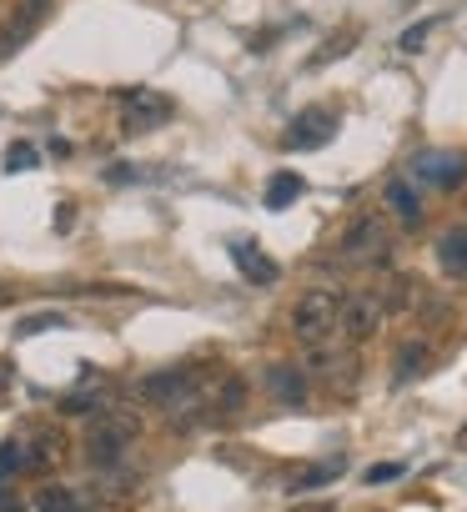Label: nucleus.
<instances>
[{
  "label": "nucleus",
  "mask_w": 467,
  "mask_h": 512,
  "mask_svg": "<svg viewBox=\"0 0 467 512\" xmlns=\"http://www.w3.org/2000/svg\"><path fill=\"white\" fill-rule=\"evenodd\" d=\"M141 437V417L131 412V407H101V412H91V422H86V462L96 467V472H111L126 452H131V442Z\"/></svg>",
  "instance_id": "f257e3e1"
},
{
  "label": "nucleus",
  "mask_w": 467,
  "mask_h": 512,
  "mask_svg": "<svg viewBox=\"0 0 467 512\" xmlns=\"http://www.w3.org/2000/svg\"><path fill=\"white\" fill-rule=\"evenodd\" d=\"M337 317H342V292L312 287V292H302L297 307H292V337H297L302 347H322V342H332Z\"/></svg>",
  "instance_id": "f03ea898"
},
{
  "label": "nucleus",
  "mask_w": 467,
  "mask_h": 512,
  "mask_svg": "<svg viewBox=\"0 0 467 512\" xmlns=\"http://www.w3.org/2000/svg\"><path fill=\"white\" fill-rule=\"evenodd\" d=\"M407 181L427 186V191H457L467 181V156L447 151V146H427V151H417L407 161Z\"/></svg>",
  "instance_id": "7ed1b4c3"
},
{
  "label": "nucleus",
  "mask_w": 467,
  "mask_h": 512,
  "mask_svg": "<svg viewBox=\"0 0 467 512\" xmlns=\"http://www.w3.org/2000/svg\"><path fill=\"white\" fill-rule=\"evenodd\" d=\"M387 251H392V231H387L382 216H357L342 231V246H337V256L352 267H377V262H387Z\"/></svg>",
  "instance_id": "20e7f679"
},
{
  "label": "nucleus",
  "mask_w": 467,
  "mask_h": 512,
  "mask_svg": "<svg viewBox=\"0 0 467 512\" xmlns=\"http://www.w3.org/2000/svg\"><path fill=\"white\" fill-rule=\"evenodd\" d=\"M46 16H51V0H16V6L0 16V61L21 56L36 41V31L46 26Z\"/></svg>",
  "instance_id": "39448f33"
},
{
  "label": "nucleus",
  "mask_w": 467,
  "mask_h": 512,
  "mask_svg": "<svg viewBox=\"0 0 467 512\" xmlns=\"http://www.w3.org/2000/svg\"><path fill=\"white\" fill-rule=\"evenodd\" d=\"M382 317H387V307H382V297H377V292H352V297H342L337 332L357 347V342H372V337L382 332Z\"/></svg>",
  "instance_id": "423d86ee"
},
{
  "label": "nucleus",
  "mask_w": 467,
  "mask_h": 512,
  "mask_svg": "<svg viewBox=\"0 0 467 512\" xmlns=\"http://www.w3.org/2000/svg\"><path fill=\"white\" fill-rule=\"evenodd\" d=\"M171 96H161V91H126L121 96V131L126 136H146V131H156L161 121H171Z\"/></svg>",
  "instance_id": "0eeeda50"
},
{
  "label": "nucleus",
  "mask_w": 467,
  "mask_h": 512,
  "mask_svg": "<svg viewBox=\"0 0 467 512\" xmlns=\"http://www.w3.org/2000/svg\"><path fill=\"white\" fill-rule=\"evenodd\" d=\"M332 136H337V111L307 106V111H297L292 126L282 131V146H287V151H317V146H327Z\"/></svg>",
  "instance_id": "6e6552de"
},
{
  "label": "nucleus",
  "mask_w": 467,
  "mask_h": 512,
  "mask_svg": "<svg viewBox=\"0 0 467 512\" xmlns=\"http://www.w3.org/2000/svg\"><path fill=\"white\" fill-rule=\"evenodd\" d=\"M231 262H237V272L252 282V287H277V262L257 246V241H231Z\"/></svg>",
  "instance_id": "1a4fd4ad"
},
{
  "label": "nucleus",
  "mask_w": 467,
  "mask_h": 512,
  "mask_svg": "<svg viewBox=\"0 0 467 512\" xmlns=\"http://www.w3.org/2000/svg\"><path fill=\"white\" fill-rule=\"evenodd\" d=\"M267 392H272L282 407H302V402H307V392H312V382H307V372H302V367L277 362V367H267Z\"/></svg>",
  "instance_id": "9d476101"
},
{
  "label": "nucleus",
  "mask_w": 467,
  "mask_h": 512,
  "mask_svg": "<svg viewBox=\"0 0 467 512\" xmlns=\"http://www.w3.org/2000/svg\"><path fill=\"white\" fill-rule=\"evenodd\" d=\"M21 447H26V467H56V462H66V432H56V427H36L31 442H21Z\"/></svg>",
  "instance_id": "9b49d317"
},
{
  "label": "nucleus",
  "mask_w": 467,
  "mask_h": 512,
  "mask_svg": "<svg viewBox=\"0 0 467 512\" xmlns=\"http://www.w3.org/2000/svg\"><path fill=\"white\" fill-rule=\"evenodd\" d=\"M387 206H392V216L412 231V226H422V201H417V186L407 181V176H392L387 181Z\"/></svg>",
  "instance_id": "f8f14e48"
},
{
  "label": "nucleus",
  "mask_w": 467,
  "mask_h": 512,
  "mask_svg": "<svg viewBox=\"0 0 467 512\" xmlns=\"http://www.w3.org/2000/svg\"><path fill=\"white\" fill-rule=\"evenodd\" d=\"M437 262H442V272H447V277L467 282V226L442 231V241H437Z\"/></svg>",
  "instance_id": "ddd939ff"
},
{
  "label": "nucleus",
  "mask_w": 467,
  "mask_h": 512,
  "mask_svg": "<svg viewBox=\"0 0 467 512\" xmlns=\"http://www.w3.org/2000/svg\"><path fill=\"white\" fill-rule=\"evenodd\" d=\"M427 362H432V352H427V342H402V347H397V357H392V382H397V387H407V382H417Z\"/></svg>",
  "instance_id": "4468645a"
},
{
  "label": "nucleus",
  "mask_w": 467,
  "mask_h": 512,
  "mask_svg": "<svg viewBox=\"0 0 467 512\" xmlns=\"http://www.w3.org/2000/svg\"><path fill=\"white\" fill-rule=\"evenodd\" d=\"M307 191V181L297 176V171H277L272 181H267V191H262V201H267V211H287L297 196Z\"/></svg>",
  "instance_id": "2eb2a0df"
},
{
  "label": "nucleus",
  "mask_w": 467,
  "mask_h": 512,
  "mask_svg": "<svg viewBox=\"0 0 467 512\" xmlns=\"http://www.w3.org/2000/svg\"><path fill=\"white\" fill-rule=\"evenodd\" d=\"M342 472H347V462H342V457L312 462V467H302V472L292 477V492H312V487H327V482H337Z\"/></svg>",
  "instance_id": "dca6fc26"
},
{
  "label": "nucleus",
  "mask_w": 467,
  "mask_h": 512,
  "mask_svg": "<svg viewBox=\"0 0 467 512\" xmlns=\"http://www.w3.org/2000/svg\"><path fill=\"white\" fill-rule=\"evenodd\" d=\"M31 507H36V512H86V507H81V497H76L71 487H56V482H51V487H41V492L31 497Z\"/></svg>",
  "instance_id": "f3484780"
},
{
  "label": "nucleus",
  "mask_w": 467,
  "mask_h": 512,
  "mask_svg": "<svg viewBox=\"0 0 467 512\" xmlns=\"http://www.w3.org/2000/svg\"><path fill=\"white\" fill-rule=\"evenodd\" d=\"M41 161V151L31 146V141H16L11 151H6V176H16V171H26V166H36Z\"/></svg>",
  "instance_id": "a211bd4d"
},
{
  "label": "nucleus",
  "mask_w": 467,
  "mask_h": 512,
  "mask_svg": "<svg viewBox=\"0 0 467 512\" xmlns=\"http://www.w3.org/2000/svg\"><path fill=\"white\" fill-rule=\"evenodd\" d=\"M402 472H407V462H372V467L362 472V482H367V487H382V482H397Z\"/></svg>",
  "instance_id": "6ab92c4d"
},
{
  "label": "nucleus",
  "mask_w": 467,
  "mask_h": 512,
  "mask_svg": "<svg viewBox=\"0 0 467 512\" xmlns=\"http://www.w3.org/2000/svg\"><path fill=\"white\" fill-rule=\"evenodd\" d=\"M26 467V447L11 437V442H0V477H11V472H21Z\"/></svg>",
  "instance_id": "aec40b11"
},
{
  "label": "nucleus",
  "mask_w": 467,
  "mask_h": 512,
  "mask_svg": "<svg viewBox=\"0 0 467 512\" xmlns=\"http://www.w3.org/2000/svg\"><path fill=\"white\" fill-rule=\"evenodd\" d=\"M347 46H357V31H342L337 41H327V46H322V51L312 56V66H327V61H337V56H342Z\"/></svg>",
  "instance_id": "412c9836"
},
{
  "label": "nucleus",
  "mask_w": 467,
  "mask_h": 512,
  "mask_svg": "<svg viewBox=\"0 0 467 512\" xmlns=\"http://www.w3.org/2000/svg\"><path fill=\"white\" fill-rule=\"evenodd\" d=\"M46 327H66V317H61V312H41V317H26V322L16 327V337H36V332H46Z\"/></svg>",
  "instance_id": "4be33fe9"
},
{
  "label": "nucleus",
  "mask_w": 467,
  "mask_h": 512,
  "mask_svg": "<svg viewBox=\"0 0 467 512\" xmlns=\"http://www.w3.org/2000/svg\"><path fill=\"white\" fill-rule=\"evenodd\" d=\"M427 31H432V21H427V26H412V31L402 36V51H417V46L427 41Z\"/></svg>",
  "instance_id": "5701e85b"
},
{
  "label": "nucleus",
  "mask_w": 467,
  "mask_h": 512,
  "mask_svg": "<svg viewBox=\"0 0 467 512\" xmlns=\"http://www.w3.org/2000/svg\"><path fill=\"white\" fill-rule=\"evenodd\" d=\"M106 181L111 186H126V181H136V171L131 166H106Z\"/></svg>",
  "instance_id": "b1692460"
},
{
  "label": "nucleus",
  "mask_w": 467,
  "mask_h": 512,
  "mask_svg": "<svg viewBox=\"0 0 467 512\" xmlns=\"http://www.w3.org/2000/svg\"><path fill=\"white\" fill-rule=\"evenodd\" d=\"M0 512H26V502H21L11 487H0Z\"/></svg>",
  "instance_id": "393cba45"
},
{
  "label": "nucleus",
  "mask_w": 467,
  "mask_h": 512,
  "mask_svg": "<svg viewBox=\"0 0 467 512\" xmlns=\"http://www.w3.org/2000/svg\"><path fill=\"white\" fill-rule=\"evenodd\" d=\"M302 512H327V502H317V507H302Z\"/></svg>",
  "instance_id": "a878e982"
},
{
  "label": "nucleus",
  "mask_w": 467,
  "mask_h": 512,
  "mask_svg": "<svg viewBox=\"0 0 467 512\" xmlns=\"http://www.w3.org/2000/svg\"><path fill=\"white\" fill-rule=\"evenodd\" d=\"M0 302H11V292H6V287H0Z\"/></svg>",
  "instance_id": "bb28decb"
}]
</instances>
